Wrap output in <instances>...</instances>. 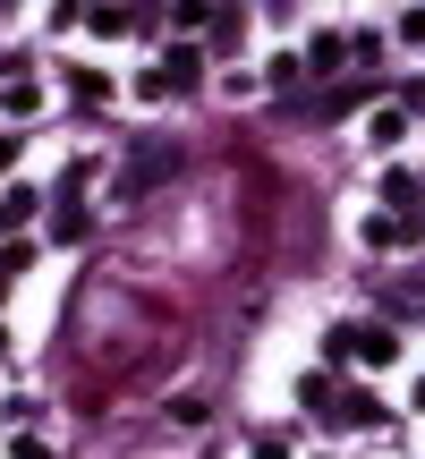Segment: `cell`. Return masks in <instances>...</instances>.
<instances>
[{
  "mask_svg": "<svg viewBox=\"0 0 425 459\" xmlns=\"http://www.w3.org/2000/svg\"><path fill=\"white\" fill-rule=\"evenodd\" d=\"M332 358H358V366H392V358H400V332H383V324H341V332H332Z\"/></svg>",
  "mask_w": 425,
  "mask_h": 459,
  "instance_id": "cell-1",
  "label": "cell"
},
{
  "mask_svg": "<svg viewBox=\"0 0 425 459\" xmlns=\"http://www.w3.org/2000/svg\"><path fill=\"white\" fill-rule=\"evenodd\" d=\"M187 85H196V51H170L162 68H145V94L162 102V94H187Z\"/></svg>",
  "mask_w": 425,
  "mask_h": 459,
  "instance_id": "cell-2",
  "label": "cell"
},
{
  "mask_svg": "<svg viewBox=\"0 0 425 459\" xmlns=\"http://www.w3.org/2000/svg\"><path fill=\"white\" fill-rule=\"evenodd\" d=\"M383 204H392V213H409V221H417V204H425V187H417V170H392V179H383Z\"/></svg>",
  "mask_w": 425,
  "mask_h": 459,
  "instance_id": "cell-3",
  "label": "cell"
},
{
  "mask_svg": "<svg viewBox=\"0 0 425 459\" xmlns=\"http://www.w3.org/2000/svg\"><path fill=\"white\" fill-rule=\"evenodd\" d=\"M366 136H375V145H400V136H409V111H375V128H366Z\"/></svg>",
  "mask_w": 425,
  "mask_h": 459,
  "instance_id": "cell-4",
  "label": "cell"
},
{
  "mask_svg": "<svg viewBox=\"0 0 425 459\" xmlns=\"http://www.w3.org/2000/svg\"><path fill=\"white\" fill-rule=\"evenodd\" d=\"M341 60H349V43H315V51H307V68H315V77H332Z\"/></svg>",
  "mask_w": 425,
  "mask_h": 459,
  "instance_id": "cell-5",
  "label": "cell"
},
{
  "mask_svg": "<svg viewBox=\"0 0 425 459\" xmlns=\"http://www.w3.org/2000/svg\"><path fill=\"white\" fill-rule=\"evenodd\" d=\"M298 400H307V409H324V417H332V375H307V383H298Z\"/></svg>",
  "mask_w": 425,
  "mask_h": 459,
  "instance_id": "cell-6",
  "label": "cell"
},
{
  "mask_svg": "<svg viewBox=\"0 0 425 459\" xmlns=\"http://www.w3.org/2000/svg\"><path fill=\"white\" fill-rule=\"evenodd\" d=\"M400 34H409V43H425V9H409V17H400Z\"/></svg>",
  "mask_w": 425,
  "mask_h": 459,
  "instance_id": "cell-7",
  "label": "cell"
},
{
  "mask_svg": "<svg viewBox=\"0 0 425 459\" xmlns=\"http://www.w3.org/2000/svg\"><path fill=\"white\" fill-rule=\"evenodd\" d=\"M256 459H290V443H281V434H264V443H256Z\"/></svg>",
  "mask_w": 425,
  "mask_h": 459,
  "instance_id": "cell-8",
  "label": "cell"
},
{
  "mask_svg": "<svg viewBox=\"0 0 425 459\" xmlns=\"http://www.w3.org/2000/svg\"><path fill=\"white\" fill-rule=\"evenodd\" d=\"M9 459H51V451L43 443H9Z\"/></svg>",
  "mask_w": 425,
  "mask_h": 459,
  "instance_id": "cell-9",
  "label": "cell"
},
{
  "mask_svg": "<svg viewBox=\"0 0 425 459\" xmlns=\"http://www.w3.org/2000/svg\"><path fill=\"white\" fill-rule=\"evenodd\" d=\"M9 162H17V136H0V170H9Z\"/></svg>",
  "mask_w": 425,
  "mask_h": 459,
  "instance_id": "cell-10",
  "label": "cell"
},
{
  "mask_svg": "<svg viewBox=\"0 0 425 459\" xmlns=\"http://www.w3.org/2000/svg\"><path fill=\"white\" fill-rule=\"evenodd\" d=\"M417 400H425V375H417Z\"/></svg>",
  "mask_w": 425,
  "mask_h": 459,
  "instance_id": "cell-11",
  "label": "cell"
}]
</instances>
